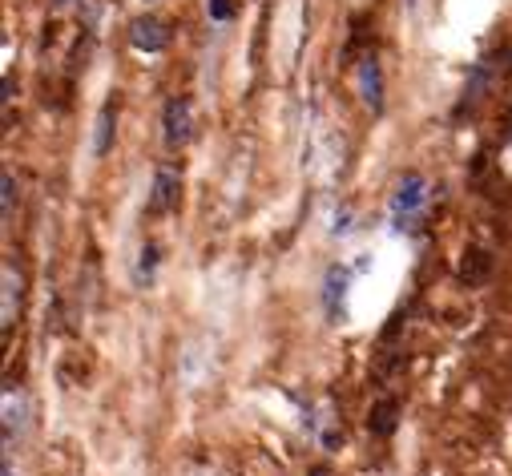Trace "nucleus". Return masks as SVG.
Instances as JSON below:
<instances>
[{"instance_id":"obj_1","label":"nucleus","mask_w":512,"mask_h":476,"mask_svg":"<svg viewBox=\"0 0 512 476\" xmlns=\"http://www.w3.org/2000/svg\"><path fill=\"white\" fill-rule=\"evenodd\" d=\"M424 206H428V182H424V174L412 170V174L400 178L396 198H392V222H396V230H412L420 222Z\"/></svg>"},{"instance_id":"obj_2","label":"nucleus","mask_w":512,"mask_h":476,"mask_svg":"<svg viewBox=\"0 0 512 476\" xmlns=\"http://www.w3.org/2000/svg\"><path fill=\"white\" fill-rule=\"evenodd\" d=\"M162 130H166V146L178 150L194 138V105L190 97H170L162 109Z\"/></svg>"},{"instance_id":"obj_3","label":"nucleus","mask_w":512,"mask_h":476,"mask_svg":"<svg viewBox=\"0 0 512 476\" xmlns=\"http://www.w3.org/2000/svg\"><path fill=\"white\" fill-rule=\"evenodd\" d=\"M178 194H182V174H178V166L162 162L154 174V186H150V214H170L178 206Z\"/></svg>"},{"instance_id":"obj_4","label":"nucleus","mask_w":512,"mask_h":476,"mask_svg":"<svg viewBox=\"0 0 512 476\" xmlns=\"http://www.w3.org/2000/svg\"><path fill=\"white\" fill-rule=\"evenodd\" d=\"M130 45L142 49V53H162L170 45V25L158 21V17H138L130 25Z\"/></svg>"},{"instance_id":"obj_5","label":"nucleus","mask_w":512,"mask_h":476,"mask_svg":"<svg viewBox=\"0 0 512 476\" xmlns=\"http://www.w3.org/2000/svg\"><path fill=\"white\" fill-rule=\"evenodd\" d=\"M359 89H363V101L379 113L383 109V77H379V61L375 57L359 61Z\"/></svg>"},{"instance_id":"obj_6","label":"nucleus","mask_w":512,"mask_h":476,"mask_svg":"<svg viewBox=\"0 0 512 476\" xmlns=\"http://www.w3.org/2000/svg\"><path fill=\"white\" fill-rule=\"evenodd\" d=\"M113 126H117V105L105 101L101 113H97V138H93V154H97V158L109 154V146H113Z\"/></svg>"},{"instance_id":"obj_7","label":"nucleus","mask_w":512,"mask_h":476,"mask_svg":"<svg viewBox=\"0 0 512 476\" xmlns=\"http://www.w3.org/2000/svg\"><path fill=\"white\" fill-rule=\"evenodd\" d=\"M17 311H21V275L13 271V263H5V311H0V327H13V319H17Z\"/></svg>"},{"instance_id":"obj_8","label":"nucleus","mask_w":512,"mask_h":476,"mask_svg":"<svg viewBox=\"0 0 512 476\" xmlns=\"http://www.w3.org/2000/svg\"><path fill=\"white\" fill-rule=\"evenodd\" d=\"M347 283H351V275L343 271V267H335L331 275H327V311H331V319H343V299H347Z\"/></svg>"},{"instance_id":"obj_9","label":"nucleus","mask_w":512,"mask_h":476,"mask_svg":"<svg viewBox=\"0 0 512 476\" xmlns=\"http://www.w3.org/2000/svg\"><path fill=\"white\" fill-rule=\"evenodd\" d=\"M488 271H492V259H488V251H480V247L464 251V263H460V279H468V283H480Z\"/></svg>"},{"instance_id":"obj_10","label":"nucleus","mask_w":512,"mask_h":476,"mask_svg":"<svg viewBox=\"0 0 512 476\" xmlns=\"http://www.w3.org/2000/svg\"><path fill=\"white\" fill-rule=\"evenodd\" d=\"M396 412H400V408H396V400H383V404L371 412V420H367V424H371V432L388 436V432L396 428Z\"/></svg>"},{"instance_id":"obj_11","label":"nucleus","mask_w":512,"mask_h":476,"mask_svg":"<svg viewBox=\"0 0 512 476\" xmlns=\"http://www.w3.org/2000/svg\"><path fill=\"white\" fill-rule=\"evenodd\" d=\"M138 259H142V263H138V283H142V279L150 283V279H154V267H158V247H154V243H150V247H142V255H138Z\"/></svg>"},{"instance_id":"obj_12","label":"nucleus","mask_w":512,"mask_h":476,"mask_svg":"<svg viewBox=\"0 0 512 476\" xmlns=\"http://www.w3.org/2000/svg\"><path fill=\"white\" fill-rule=\"evenodd\" d=\"M210 17L214 21H230L234 17V5H230V0H210Z\"/></svg>"},{"instance_id":"obj_13","label":"nucleus","mask_w":512,"mask_h":476,"mask_svg":"<svg viewBox=\"0 0 512 476\" xmlns=\"http://www.w3.org/2000/svg\"><path fill=\"white\" fill-rule=\"evenodd\" d=\"M0 186H5V218L13 214V194H17V182H13V174H5L0 178Z\"/></svg>"},{"instance_id":"obj_14","label":"nucleus","mask_w":512,"mask_h":476,"mask_svg":"<svg viewBox=\"0 0 512 476\" xmlns=\"http://www.w3.org/2000/svg\"><path fill=\"white\" fill-rule=\"evenodd\" d=\"M504 170H508V174H512V146H508V150H504Z\"/></svg>"},{"instance_id":"obj_15","label":"nucleus","mask_w":512,"mask_h":476,"mask_svg":"<svg viewBox=\"0 0 512 476\" xmlns=\"http://www.w3.org/2000/svg\"><path fill=\"white\" fill-rule=\"evenodd\" d=\"M53 5H57V9H69V5H77V0H53Z\"/></svg>"},{"instance_id":"obj_16","label":"nucleus","mask_w":512,"mask_h":476,"mask_svg":"<svg viewBox=\"0 0 512 476\" xmlns=\"http://www.w3.org/2000/svg\"><path fill=\"white\" fill-rule=\"evenodd\" d=\"M311 476H331V472H327V468H315V472H311Z\"/></svg>"}]
</instances>
